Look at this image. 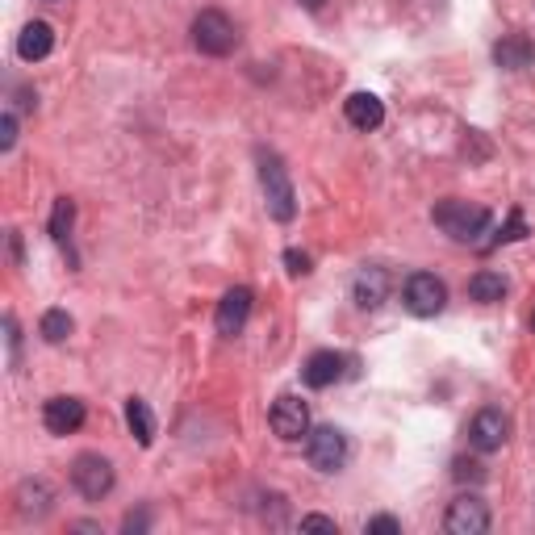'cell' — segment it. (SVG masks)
<instances>
[{"label":"cell","instance_id":"1","mask_svg":"<svg viewBox=\"0 0 535 535\" xmlns=\"http://www.w3.org/2000/svg\"><path fill=\"white\" fill-rule=\"evenodd\" d=\"M260 189H264V201H268V214L276 222H293L297 193H293L289 168L281 164V155H276V151H260Z\"/></svg>","mask_w":535,"mask_h":535},{"label":"cell","instance_id":"2","mask_svg":"<svg viewBox=\"0 0 535 535\" xmlns=\"http://www.w3.org/2000/svg\"><path fill=\"white\" fill-rule=\"evenodd\" d=\"M431 218L456 243H477L485 230H490V209H485V205H469V201H439L431 209Z\"/></svg>","mask_w":535,"mask_h":535},{"label":"cell","instance_id":"3","mask_svg":"<svg viewBox=\"0 0 535 535\" xmlns=\"http://www.w3.org/2000/svg\"><path fill=\"white\" fill-rule=\"evenodd\" d=\"M193 46H197L201 55H214V59L230 55V51L239 46L235 21H230L222 9H201V13L193 17Z\"/></svg>","mask_w":535,"mask_h":535},{"label":"cell","instance_id":"4","mask_svg":"<svg viewBox=\"0 0 535 535\" xmlns=\"http://www.w3.org/2000/svg\"><path fill=\"white\" fill-rule=\"evenodd\" d=\"M402 301H406V310H410V314H418V318H435L439 310L448 306V285L439 281L435 272H414V276H406Z\"/></svg>","mask_w":535,"mask_h":535},{"label":"cell","instance_id":"5","mask_svg":"<svg viewBox=\"0 0 535 535\" xmlns=\"http://www.w3.org/2000/svg\"><path fill=\"white\" fill-rule=\"evenodd\" d=\"M306 460L318 473H339L347 464V435L339 427H314L306 435Z\"/></svg>","mask_w":535,"mask_h":535},{"label":"cell","instance_id":"6","mask_svg":"<svg viewBox=\"0 0 535 535\" xmlns=\"http://www.w3.org/2000/svg\"><path fill=\"white\" fill-rule=\"evenodd\" d=\"M72 485L88 498V502H101L109 490H113V464L105 460V456H97V452H84V456H76V464H72Z\"/></svg>","mask_w":535,"mask_h":535},{"label":"cell","instance_id":"7","mask_svg":"<svg viewBox=\"0 0 535 535\" xmlns=\"http://www.w3.org/2000/svg\"><path fill=\"white\" fill-rule=\"evenodd\" d=\"M268 423H272V435L285 439V444H297L301 435H310V410L301 398L285 393V398H276L272 410H268Z\"/></svg>","mask_w":535,"mask_h":535},{"label":"cell","instance_id":"8","mask_svg":"<svg viewBox=\"0 0 535 535\" xmlns=\"http://www.w3.org/2000/svg\"><path fill=\"white\" fill-rule=\"evenodd\" d=\"M444 527H448L452 535H485V531H490V506H485L477 494H460V498L448 506Z\"/></svg>","mask_w":535,"mask_h":535},{"label":"cell","instance_id":"9","mask_svg":"<svg viewBox=\"0 0 535 535\" xmlns=\"http://www.w3.org/2000/svg\"><path fill=\"white\" fill-rule=\"evenodd\" d=\"M506 435H510V418L502 414V410H494V406H485V410H477V418L469 423V444L477 448V452H502V444H506Z\"/></svg>","mask_w":535,"mask_h":535},{"label":"cell","instance_id":"10","mask_svg":"<svg viewBox=\"0 0 535 535\" xmlns=\"http://www.w3.org/2000/svg\"><path fill=\"white\" fill-rule=\"evenodd\" d=\"M251 289L247 285H239V289H230L222 301H218V314H214V322H218V335H226V339H235V335H243V327H247V318H251Z\"/></svg>","mask_w":535,"mask_h":535},{"label":"cell","instance_id":"11","mask_svg":"<svg viewBox=\"0 0 535 535\" xmlns=\"http://www.w3.org/2000/svg\"><path fill=\"white\" fill-rule=\"evenodd\" d=\"M84 418H88L84 402L80 398H63V393L42 406V423H46L51 435H76L84 427Z\"/></svg>","mask_w":535,"mask_h":535},{"label":"cell","instance_id":"12","mask_svg":"<svg viewBox=\"0 0 535 535\" xmlns=\"http://www.w3.org/2000/svg\"><path fill=\"white\" fill-rule=\"evenodd\" d=\"M352 297H356V306H360V310H377V306H385V297H389V272L377 268V264L360 268L356 285H352Z\"/></svg>","mask_w":535,"mask_h":535},{"label":"cell","instance_id":"13","mask_svg":"<svg viewBox=\"0 0 535 535\" xmlns=\"http://www.w3.org/2000/svg\"><path fill=\"white\" fill-rule=\"evenodd\" d=\"M343 118L368 134L385 122V105H381V97H372V92H352V97L343 101Z\"/></svg>","mask_w":535,"mask_h":535},{"label":"cell","instance_id":"14","mask_svg":"<svg viewBox=\"0 0 535 535\" xmlns=\"http://www.w3.org/2000/svg\"><path fill=\"white\" fill-rule=\"evenodd\" d=\"M51 51H55V30L46 26V21H30V26L17 34V55L26 63H42Z\"/></svg>","mask_w":535,"mask_h":535},{"label":"cell","instance_id":"15","mask_svg":"<svg viewBox=\"0 0 535 535\" xmlns=\"http://www.w3.org/2000/svg\"><path fill=\"white\" fill-rule=\"evenodd\" d=\"M343 364L347 360L339 352H314L306 360V368H301V381H306L310 389H327V385H335L343 377Z\"/></svg>","mask_w":535,"mask_h":535},{"label":"cell","instance_id":"16","mask_svg":"<svg viewBox=\"0 0 535 535\" xmlns=\"http://www.w3.org/2000/svg\"><path fill=\"white\" fill-rule=\"evenodd\" d=\"M531 59H535V42L523 38V34H506L494 46V63L502 67V72H523V67H531Z\"/></svg>","mask_w":535,"mask_h":535},{"label":"cell","instance_id":"17","mask_svg":"<svg viewBox=\"0 0 535 535\" xmlns=\"http://www.w3.org/2000/svg\"><path fill=\"white\" fill-rule=\"evenodd\" d=\"M126 427H130V435H134L143 448L155 444V414H151V406H147L143 398H130V402H126Z\"/></svg>","mask_w":535,"mask_h":535},{"label":"cell","instance_id":"18","mask_svg":"<svg viewBox=\"0 0 535 535\" xmlns=\"http://www.w3.org/2000/svg\"><path fill=\"white\" fill-rule=\"evenodd\" d=\"M469 297L481 301V306H494V301L506 297V281H502V272H490V268H481L473 272V281H469Z\"/></svg>","mask_w":535,"mask_h":535},{"label":"cell","instance_id":"19","mask_svg":"<svg viewBox=\"0 0 535 535\" xmlns=\"http://www.w3.org/2000/svg\"><path fill=\"white\" fill-rule=\"evenodd\" d=\"M72 327H76V322H72V314H67V310H46L42 322H38V335L46 343H63L67 335H72Z\"/></svg>","mask_w":535,"mask_h":535},{"label":"cell","instance_id":"20","mask_svg":"<svg viewBox=\"0 0 535 535\" xmlns=\"http://www.w3.org/2000/svg\"><path fill=\"white\" fill-rule=\"evenodd\" d=\"M72 222H76V205L67 201V197H59V201H55V214H51V239L63 243L67 230H72Z\"/></svg>","mask_w":535,"mask_h":535},{"label":"cell","instance_id":"21","mask_svg":"<svg viewBox=\"0 0 535 535\" xmlns=\"http://www.w3.org/2000/svg\"><path fill=\"white\" fill-rule=\"evenodd\" d=\"M519 239H527V222H523V214H519V209H510L506 226H502L498 235L490 239V247H498V243H519Z\"/></svg>","mask_w":535,"mask_h":535},{"label":"cell","instance_id":"22","mask_svg":"<svg viewBox=\"0 0 535 535\" xmlns=\"http://www.w3.org/2000/svg\"><path fill=\"white\" fill-rule=\"evenodd\" d=\"M452 477H456V481H481L485 473H481L477 460H464V456H460V460L452 464Z\"/></svg>","mask_w":535,"mask_h":535},{"label":"cell","instance_id":"23","mask_svg":"<svg viewBox=\"0 0 535 535\" xmlns=\"http://www.w3.org/2000/svg\"><path fill=\"white\" fill-rule=\"evenodd\" d=\"M368 535H398L402 531V523L393 519V515H377V519H368V527H364Z\"/></svg>","mask_w":535,"mask_h":535},{"label":"cell","instance_id":"24","mask_svg":"<svg viewBox=\"0 0 535 535\" xmlns=\"http://www.w3.org/2000/svg\"><path fill=\"white\" fill-rule=\"evenodd\" d=\"M13 143H17V118L5 113V118H0V151H13Z\"/></svg>","mask_w":535,"mask_h":535},{"label":"cell","instance_id":"25","mask_svg":"<svg viewBox=\"0 0 535 535\" xmlns=\"http://www.w3.org/2000/svg\"><path fill=\"white\" fill-rule=\"evenodd\" d=\"M285 264H289L293 276H306L310 272V255L306 251H285Z\"/></svg>","mask_w":535,"mask_h":535},{"label":"cell","instance_id":"26","mask_svg":"<svg viewBox=\"0 0 535 535\" xmlns=\"http://www.w3.org/2000/svg\"><path fill=\"white\" fill-rule=\"evenodd\" d=\"M5 343H9V364H17V343H21V335H17V318H13V314L5 318Z\"/></svg>","mask_w":535,"mask_h":535},{"label":"cell","instance_id":"27","mask_svg":"<svg viewBox=\"0 0 535 535\" xmlns=\"http://www.w3.org/2000/svg\"><path fill=\"white\" fill-rule=\"evenodd\" d=\"M301 531H335V519H327V515H306V519H301Z\"/></svg>","mask_w":535,"mask_h":535},{"label":"cell","instance_id":"28","mask_svg":"<svg viewBox=\"0 0 535 535\" xmlns=\"http://www.w3.org/2000/svg\"><path fill=\"white\" fill-rule=\"evenodd\" d=\"M147 523H151V519H147V510H138V515H126V523H122V527L134 535V531H147Z\"/></svg>","mask_w":535,"mask_h":535},{"label":"cell","instance_id":"29","mask_svg":"<svg viewBox=\"0 0 535 535\" xmlns=\"http://www.w3.org/2000/svg\"><path fill=\"white\" fill-rule=\"evenodd\" d=\"M297 5H301V9H310V13H318L322 5H327V0H297Z\"/></svg>","mask_w":535,"mask_h":535},{"label":"cell","instance_id":"30","mask_svg":"<svg viewBox=\"0 0 535 535\" xmlns=\"http://www.w3.org/2000/svg\"><path fill=\"white\" fill-rule=\"evenodd\" d=\"M531 327H535V318H531Z\"/></svg>","mask_w":535,"mask_h":535}]
</instances>
